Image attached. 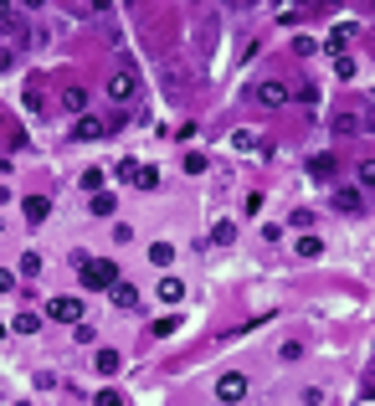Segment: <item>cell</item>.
I'll list each match as a JSON object with an SVG mask.
<instances>
[{
    "label": "cell",
    "instance_id": "cell-6",
    "mask_svg": "<svg viewBox=\"0 0 375 406\" xmlns=\"http://www.w3.org/2000/svg\"><path fill=\"white\" fill-rule=\"evenodd\" d=\"M93 365H98L103 375H119V371H124V355H119V350H98V360H93Z\"/></svg>",
    "mask_w": 375,
    "mask_h": 406
},
{
    "label": "cell",
    "instance_id": "cell-5",
    "mask_svg": "<svg viewBox=\"0 0 375 406\" xmlns=\"http://www.w3.org/2000/svg\"><path fill=\"white\" fill-rule=\"evenodd\" d=\"M257 103H262V108H283V103H288V88L283 83H262L257 88Z\"/></svg>",
    "mask_w": 375,
    "mask_h": 406
},
{
    "label": "cell",
    "instance_id": "cell-26",
    "mask_svg": "<svg viewBox=\"0 0 375 406\" xmlns=\"http://www.w3.org/2000/svg\"><path fill=\"white\" fill-rule=\"evenodd\" d=\"M93 406H124V396H119V391H98Z\"/></svg>",
    "mask_w": 375,
    "mask_h": 406
},
{
    "label": "cell",
    "instance_id": "cell-17",
    "mask_svg": "<svg viewBox=\"0 0 375 406\" xmlns=\"http://www.w3.org/2000/svg\"><path fill=\"white\" fill-rule=\"evenodd\" d=\"M88 206H93V216H113V206H119V201H113V195H93V201H88Z\"/></svg>",
    "mask_w": 375,
    "mask_h": 406
},
{
    "label": "cell",
    "instance_id": "cell-25",
    "mask_svg": "<svg viewBox=\"0 0 375 406\" xmlns=\"http://www.w3.org/2000/svg\"><path fill=\"white\" fill-rule=\"evenodd\" d=\"M134 170H139L134 160H119V165H113V175H119V180H134Z\"/></svg>",
    "mask_w": 375,
    "mask_h": 406
},
{
    "label": "cell",
    "instance_id": "cell-14",
    "mask_svg": "<svg viewBox=\"0 0 375 406\" xmlns=\"http://www.w3.org/2000/svg\"><path fill=\"white\" fill-rule=\"evenodd\" d=\"M108 293H113V304H119V309H134V288H128V283H113Z\"/></svg>",
    "mask_w": 375,
    "mask_h": 406
},
{
    "label": "cell",
    "instance_id": "cell-10",
    "mask_svg": "<svg viewBox=\"0 0 375 406\" xmlns=\"http://www.w3.org/2000/svg\"><path fill=\"white\" fill-rule=\"evenodd\" d=\"M47 211L51 206L42 201V195H26V221H47Z\"/></svg>",
    "mask_w": 375,
    "mask_h": 406
},
{
    "label": "cell",
    "instance_id": "cell-29",
    "mask_svg": "<svg viewBox=\"0 0 375 406\" xmlns=\"http://www.w3.org/2000/svg\"><path fill=\"white\" fill-rule=\"evenodd\" d=\"M0 334H6V324H0Z\"/></svg>",
    "mask_w": 375,
    "mask_h": 406
},
{
    "label": "cell",
    "instance_id": "cell-21",
    "mask_svg": "<svg viewBox=\"0 0 375 406\" xmlns=\"http://www.w3.org/2000/svg\"><path fill=\"white\" fill-rule=\"evenodd\" d=\"M360 186L375 190V160H360Z\"/></svg>",
    "mask_w": 375,
    "mask_h": 406
},
{
    "label": "cell",
    "instance_id": "cell-28",
    "mask_svg": "<svg viewBox=\"0 0 375 406\" xmlns=\"http://www.w3.org/2000/svg\"><path fill=\"white\" fill-rule=\"evenodd\" d=\"M0 124H6V108H0Z\"/></svg>",
    "mask_w": 375,
    "mask_h": 406
},
{
    "label": "cell",
    "instance_id": "cell-23",
    "mask_svg": "<svg viewBox=\"0 0 375 406\" xmlns=\"http://www.w3.org/2000/svg\"><path fill=\"white\" fill-rule=\"evenodd\" d=\"M16 330H21V334H36V330H42V319H36V314H21Z\"/></svg>",
    "mask_w": 375,
    "mask_h": 406
},
{
    "label": "cell",
    "instance_id": "cell-11",
    "mask_svg": "<svg viewBox=\"0 0 375 406\" xmlns=\"http://www.w3.org/2000/svg\"><path fill=\"white\" fill-rule=\"evenodd\" d=\"M160 298H165V304H180V298H185V283L165 278V283H160Z\"/></svg>",
    "mask_w": 375,
    "mask_h": 406
},
{
    "label": "cell",
    "instance_id": "cell-15",
    "mask_svg": "<svg viewBox=\"0 0 375 406\" xmlns=\"http://www.w3.org/2000/svg\"><path fill=\"white\" fill-rule=\"evenodd\" d=\"M308 175H314V180H329L334 175V160H329V154H319V160L308 165Z\"/></svg>",
    "mask_w": 375,
    "mask_h": 406
},
{
    "label": "cell",
    "instance_id": "cell-1",
    "mask_svg": "<svg viewBox=\"0 0 375 406\" xmlns=\"http://www.w3.org/2000/svg\"><path fill=\"white\" fill-rule=\"evenodd\" d=\"M77 273H83L88 288H113V283H119V268L103 263V257H77Z\"/></svg>",
    "mask_w": 375,
    "mask_h": 406
},
{
    "label": "cell",
    "instance_id": "cell-4",
    "mask_svg": "<svg viewBox=\"0 0 375 406\" xmlns=\"http://www.w3.org/2000/svg\"><path fill=\"white\" fill-rule=\"evenodd\" d=\"M108 129H113V119H77V124H72V139H77V144H83V139H103Z\"/></svg>",
    "mask_w": 375,
    "mask_h": 406
},
{
    "label": "cell",
    "instance_id": "cell-2",
    "mask_svg": "<svg viewBox=\"0 0 375 406\" xmlns=\"http://www.w3.org/2000/svg\"><path fill=\"white\" fill-rule=\"evenodd\" d=\"M216 396H222V401H242V396H247V375H242V371H226L222 381H216Z\"/></svg>",
    "mask_w": 375,
    "mask_h": 406
},
{
    "label": "cell",
    "instance_id": "cell-8",
    "mask_svg": "<svg viewBox=\"0 0 375 406\" xmlns=\"http://www.w3.org/2000/svg\"><path fill=\"white\" fill-rule=\"evenodd\" d=\"M149 263H154V268H170V263H175V247H170V242H154V247H149Z\"/></svg>",
    "mask_w": 375,
    "mask_h": 406
},
{
    "label": "cell",
    "instance_id": "cell-18",
    "mask_svg": "<svg viewBox=\"0 0 375 406\" xmlns=\"http://www.w3.org/2000/svg\"><path fill=\"white\" fill-rule=\"evenodd\" d=\"M293 247H299V257H319V252H324V242H319V237H299Z\"/></svg>",
    "mask_w": 375,
    "mask_h": 406
},
{
    "label": "cell",
    "instance_id": "cell-3",
    "mask_svg": "<svg viewBox=\"0 0 375 406\" xmlns=\"http://www.w3.org/2000/svg\"><path fill=\"white\" fill-rule=\"evenodd\" d=\"M47 319L77 324V319H83V304H77V298H51V304H47Z\"/></svg>",
    "mask_w": 375,
    "mask_h": 406
},
{
    "label": "cell",
    "instance_id": "cell-27",
    "mask_svg": "<svg viewBox=\"0 0 375 406\" xmlns=\"http://www.w3.org/2000/svg\"><path fill=\"white\" fill-rule=\"evenodd\" d=\"M6 288H16V278H10V273L0 268V293H6Z\"/></svg>",
    "mask_w": 375,
    "mask_h": 406
},
{
    "label": "cell",
    "instance_id": "cell-13",
    "mask_svg": "<svg viewBox=\"0 0 375 406\" xmlns=\"http://www.w3.org/2000/svg\"><path fill=\"white\" fill-rule=\"evenodd\" d=\"M134 186H139V190H154V186H160V170H149V165L134 170Z\"/></svg>",
    "mask_w": 375,
    "mask_h": 406
},
{
    "label": "cell",
    "instance_id": "cell-20",
    "mask_svg": "<svg viewBox=\"0 0 375 406\" xmlns=\"http://www.w3.org/2000/svg\"><path fill=\"white\" fill-rule=\"evenodd\" d=\"M180 324H185V319H180V314H170V319H160V324H154V334H160V339H165V334H175V330H180Z\"/></svg>",
    "mask_w": 375,
    "mask_h": 406
},
{
    "label": "cell",
    "instance_id": "cell-12",
    "mask_svg": "<svg viewBox=\"0 0 375 406\" xmlns=\"http://www.w3.org/2000/svg\"><path fill=\"white\" fill-rule=\"evenodd\" d=\"M231 237H237V227H231V221H216V227H211V247H226Z\"/></svg>",
    "mask_w": 375,
    "mask_h": 406
},
{
    "label": "cell",
    "instance_id": "cell-16",
    "mask_svg": "<svg viewBox=\"0 0 375 406\" xmlns=\"http://www.w3.org/2000/svg\"><path fill=\"white\" fill-rule=\"evenodd\" d=\"M62 103H67L72 113H83V108H88V93H83V88H67V93H62Z\"/></svg>",
    "mask_w": 375,
    "mask_h": 406
},
{
    "label": "cell",
    "instance_id": "cell-7",
    "mask_svg": "<svg viewBox=\"0 0 375 406\" xmlns=\"http://www.w3.org/2000/svg\"><path fill=\"white\" fill-rule=\"evenodd\" d=\"M134 88H139V83H134V72H119V77H113V83H108V93H113V98L124 103V98H134Z\"/></svg>",
    "mask_w": 375,
    "mask_h": 406
},
{
    "label": "cell",
    "instance_id": "cell-9",
    "mask_svg": "<svg viewBox=\"0 0 375 406\" xmlns=\"http://www.w3.org/2000/svg\"><path fill=\"white\" fill-rule=\"evenodd\" d=\"M350 36H355V26H334L329 31V51L334 57H344V42H350Z\"/></svg>",
    "mask_w": 375,
    "mask_h": 406
},
{
    "label": "cell",
    "instance_id": "cell-24",
    "mask_svg": "<svg viewBox=\"0 0 375 406\" xmlns=\"http://www.w3.org/2000/svg\"><path fill=\"white\" fill-rule=\"evenodd\" d=\"M334 77H355V62L350 57H334Z\"/></svg>",
    "mask_w": 375,
    "mask_h": 406
},
{
    "label": "cell",
    "instance_id": "cell-22",
    "mask_svg": "<svg viewBox=\"0 0 375 406\" xmlns=\"http://www.w3.org/2000/svg\"><path fill=\"white\" fill-rule=\"evenodd\" d=\"M21 273H26V278H36V273H42V257L26 252V257H21Z\"/></svg>",
    "mask_w": 375,
    "mask_h": 406
},
{
    "label": "cell",
    "instance_id": "cell-19",
    "mask_svg": "<svg viewBox=\"0 0 375 406\" xmlns=\"http://www.w3.org/2000/svg\"><path fill=\"white\" fill-rule=\"evenodd\" d=\"M334 206H340V211H360V190H340V195H334Z\"/></svg>",
    "mask_w": 375,
    "mask_h": 406
}]
</instances>
